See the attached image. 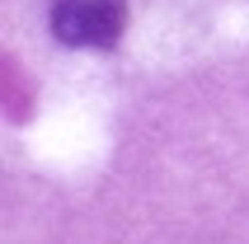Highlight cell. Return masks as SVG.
<instances>
[{
	"mask_svg": "<svg viewBox=\"0 0 249 244\" xmlns=\"http://www.w3.org/2000/svg\"><path fill=\"white\" fill-rule=\"evenodd\" d=\"M47 24L66 47H113L123 33V0H52Z\"/></svg>",
	"mask_w": 249,
	"mask_h": 244,
	"instance_id": "6da1fadb",
	"label": "cell"
}]
</instances>
